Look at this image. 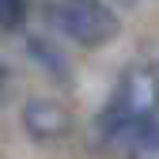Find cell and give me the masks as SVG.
<instances>
[{
    "label": "cell",
    "instance_id": "obj_1",
    "mask_svg": "<svg viewBox=\"0 0 159 159\" xmlns=\"http://www.w3.org/2000/svg\"><path fill=\"white\" fill-rule=\"evenodd\" d=\"M148 117H159V84L148 68H133L121 76V84L114 87L110 102L98 114V136L114 144L125 129L148 121Z\"/></svg>",
    "mask_w": 159,
    "mask_h": 159
},
{
    "label": "cell",
    "instance_id": "obj_2",
    "mask_svg": "<svg viewBox=\"0 0 159 159\" xmlns=\"http://www.w3.org/2000/svg\"><path fill=\"white\" fill-rule=\"evenodd\" d=\"M57 23L84 49H102L121 30L117 15L106 8V0H57Z\"/></svg>",
    "mask_w": 159,
    "mask_h": 159
},
{
    "label": "cell",
    "instance_id": "obj_3",
    "mask_svg": "<svg viewBox=\"0 0 159 159\" xmlns=\"http://www.w3.org/2000/svg\"><path fill=\"white\" fill-rule=\"evenodd\" d=\"M23 125H27V133L34 140H57V136H65L72 129V117L53 98H30L23 106Z\"/></svg>",
    "mask_w": 159,
    "mask_h": 159
},
{
    "label": "cell",
    "instance_id": "obj_4",
    "mask_svg": "<svg viewBox=\"0 0 159 159\" xmlns=\"http://www.w3.org/2000/svg\"><path fill=\"white\" fill-rule=\"evenodd\" d=\"M27 23V0H0V30H19Z\"/></svg>",
    "mask_w": 159,
    "mask_h": 159
},
{
    "label": "cell",
    "instance_id": "obj_5",
    "mask_svg": "<svg viewBox=\"0 0 159 159\" xmlns=\"http://www.w3.org/2000/svg\"><path fill=\"white\" fill-rule=\"evenodd\" d=\"M30 57H42L49 68L61 72V80H68V61H65V57H57V53L49 49V42H42V38H30Z\"/></svg>",
    "mask_w": 159,
    "mask_h": 159
},
{
    "label": "cell",
    "instance_id": "obj_6",
    "mask_svg": "<svg viewBox=\"0 0 159 159\" xmlns=\"http://www.w3.org/2000/svg\"><path fill=\"white\" fill-rule=\"evenodd\" d=\"M4 91H8V72H4V65H0V98H4Z\"/></svg>",
    "mask_w": 159,
    "mask_h": 159
},
{
    "label": "cell",
    "instance_id": "obj_7",
    "mask_svg": "<svg viewBox=\"0 0 159 159\" xmlns=\"http://www.w3.org/2000/svg\"><path fill=\"white\" fill-rule=\"evenodd\" d=\"M125 4H133V0H125Z\"/></svg>",
    "mask_w": 159,
    "mask_h": 159
}]
</instances>
